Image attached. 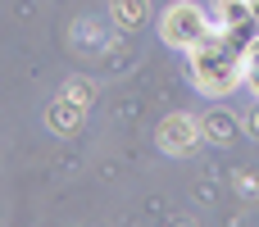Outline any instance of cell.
<instances>
[{
  "instance_id": "7",
  "label": "cell",
  "mask_w": 259,
  "mask_h": 227,
  "mask_svg": "<svg viewBox=\"0 0 259 227\" xmlns=\"http://www.w3.org/2000/svg\"><path fill=\"white\" fill-rule=\"evenodd\" d=\"M246 5H250V9H255V14H259V0H246Z\"/></svg>"
},
{
  "instance_id": "5",
  "label": "cell",
  "mask_w": 259,
  "mask_h": 227,
  "mask_svg": "<svg viewBox=\"0 0 259 227\" xmlns=\"http://www.w3.org/2000/svg\"><path fill=\"white\" fill-rule=\"evenodd\" d=\"M64 100H68V105H77V109H82V105H87V100H91V82H68V86H64Z\"/></svg>"
},
{
  "instance_id": "3",
  "label": "cell",
  "mask_w": 259,
  "mask_h": 227,
  "mask_svg": "<svg viewBox=\"0 0 259 227\" xmlns=\"http://www.w3.org/2000/svg\"><path fill=\"white\" fill-rule=\"evenodd\" d=\"M141 14H146V0H114V18H118V27H137Z\"/></svg>"
},
{
  "instance_id": "4",
  "label": "cell",
  "mask_w": 259,
  "mask_h": 227,
  "mask_svg": "<svg viewBox=\"0 0 259 227\" xmlns=\"http://www.w3.org/2000/svg\"><path fill=\"white\" fill-rule=\"evenodd\" d=\"M205 132H209V141H232L237 123H232L228 114H209V118H205Z\"/></svg>"
},
{
  "instance_id": "6",
  "label": "cell",
  "mask_w": 259,
  "mask_h": 227,
  "mask_svg": "<svg viewBox=\"0 0 259 227\" xmlns=\"http://www.w3.org/2000/svg\"><path fill=\"white\" fill-rule=\"evenodd\" d=\"M250 86H255V96H259V46H255V55H250Z\"/></svg>"
},
{
  "instance_id": "2",
  "label": "cell",
  "mask_w": 259,
  "mask_h": 227,
  "mask_svg": "<svg viewBox=\"0 0 259 227\" xmlns=\"http://www.w3.org/2000/svg\"><path fill=\"white\" fill-rule=\"evenodd\" d=\"M196 137H200V127H196V118H187V114H173V118H164V127H159V146H164L168 155L191 150Z\"/></svg>"
},
{
  "instance_id": "1",
  "label": "cell",
  "mask_w": 259,
  "mask_h": 227,
  "mask_svg": "<svg viewBox=\"0 0 259 227\" xmlns=\"http://www.w3.org/2000/svg\"><path fill=\"white\" fill-rule=\"evenodd\" d=\"M205 36H209V27H205V14L196 5H173L164 14V41L168 46H200Z\"/></svg>"
}]
</instances>
